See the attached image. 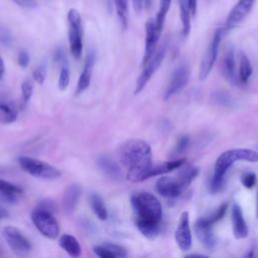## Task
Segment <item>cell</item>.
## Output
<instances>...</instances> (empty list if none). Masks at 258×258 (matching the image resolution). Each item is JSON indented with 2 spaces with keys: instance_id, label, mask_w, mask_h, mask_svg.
<instances>
[{
  "instance_id": "1",
  "label": "cell",
  "mask_w": 258,
  "mask_h": 258,
  "mask_svg": "<svg viewBox=\"0 0 258 258\" xmlns=\"http://www.w3.org/2000/svg\"><path fill=\"white\" fill-rule=\"evenodd\" d=\"M118 158L127 169L126 177L132 182L147 179L152 166V150L144 140L133 138L123 142L117 150Z\"/></svg>"
},
{
  "instance_id": "2",
  "label": "cell",
  "mask_w": 258,
  "mask_h": 258,
  "mask_svg": "<svg viewBox=\"0 0 258 258\" xmlns=\"http://www.w3.org/2000/svg\"><path fill=\"white\" fill-rule=\"evenodd\" d=\"M239 160L243 161H249V162H257L258 161V153L252 149L248 148H233L224 151L222 154L219 155V157L216 160L215 167H214V173L211 179V191L213 194L218 192L221 190L225 175L228 171V169Z\"/></svg>"
},
{
  "instance_id": "3",
  "label": "cell",
  "mask_w": 258,
  "mask_h": 258,
  "mask_svg": "<svg viewBox=\"0 0 258 258\" xmlns=\"http://www.w3.org/2000/svg\"><path fill=\"white\" fill-rule=\"evenodd\" d=\"M131 206L135 213V221L160 223L162 207L158 199L147 191H141L131 197Z\"/></svg>"
},
{
  "instance_id": "4",
  "label": "cell",
  "mask_w": 258,
  "mask_h": 258,
  "mask_svg": "<svg viewBox=\"0 0 258 258\" xmlns=\"http://www.w3.org/2000/svg\"><path fill=\"white\" fill-rule=\"evenodd\" d=\"M17 161L23 171L37 178L55 179L61 174L60 170L53 165L33 157L21 155L17 158Z\"/></svg>"
},
{
  "instance_id": "5",
  "label": "cell",
  "mask_w": 258,
  "mask_h": 258,
  "mask_svg": "<svg viewBox=\"0 0 258 258\" xmlns=\"http://www.w3.org/2000/svg\"><path fill=\"white\" fill-rule=\"evenodd\" d=\"M69 23V43L72 55L79 59L83 52V26L80 12L72 8L68 12Z\"/></svg>"
},
{
  "instance_id": "6",
  "label": "cell",
  "mask_w": 258,
  "mask_h": 258,
  "mask_svg": "<svg viewBox=\"0 0 258 258\" xmlns=\"http://www.w3.org/2000/svg\"><path fill=\"white\" fill-rule=\"evenodd\" d=\"M31 220L40 234L48 239H56L59 234V227L52 213L35 209L31 214Z\"/></svg>"
},
{
  "instance_id": "7",
  "label": "cell",
  "mask_w": 258,
  "mask_h": 258,
  "mask_svg": "<svg viewBox=\"0 0 258 258\" xmlns=\"http://www.w3.org/2000/svg\"><path fill=\"white\" fill-rule=\"evenodd\" d=\"M165 49H166V45H165V42H163L158 48L155 49L154 53L149 58V60L145 64H143L144 69H143L142 73L140 74V76L138 77L137 82H136V87H135V92H134L135 94L140 93L144 89V87L149 82V80L151 79L153 74L160 67V64L164 58V55H165Z\"/></svg>"
},
{
  "instance_id": "8",
  "label": "cell",
  "mask_w": 258,
  "mask_h": 258,
  "mask_svg": "<svg viewBox=\"0 0 258 258\" xmlns=\"http://www.w3.org/2000/svg\"><path fill=\"white\" fill-rule=\"evenodd\" d=\"M3 237L12 252L18 256H25L31 251V244L21 231L13 226H7L2 231Z\"/></svg>"
},
{
  "instance_id": "9",
  "label": "cell",
  "mask_w": 258,
  "mask_h": 258,
  "mask_svg": "<svg viewBox=\"0 0 258 258\" xmlns=\"http://www.w3.org/2000/svg\"><path fill=\"white\" fill-rule=\"evenodd\" d=\"M222 34H223V31L221 28L216 29V31L213 35L212 41L202 59L201 69H200V80L201 81H204L213 69V66L217 59L219 46H220L221 39H222Z\"/></svg>"
},
{
  "instance_id": "10",
  "label": "cell",
  "mask_w": 258,
  "mask_h": 258,
  "mask_svg": "<svg viewBox=\"0 0 258 258\" xmlns=\"http://www.w3.org/2000/svg\"><path fill=\"white\" fill-rule=\"evenodd\" d=\"M189 79V70L186 64L180 63L177 66L171 76L169 85L166 89L164 99H169L173 95L180 92L187 84Z\"/></svg>"
},
{
  "instance_id": "11",
  "label": "cell",
  "mask_w": 258,
  "mask_h": 258,
  "mask_svg": "<svg viewBox=\"0 0 258 258\" xmlns=\"http://www.w3.org/2000/svg\"><path fill=\"white\" fill-rule=\"evenodd\" d=\"M174 235L176 244L179 247V249L182 251H188L191 247L192 239L189 229V220L187 212H183L180 215Z\"/></svg>"
},
{
  "instance_id": "12",
  "label": "cell",
  "mask_w": 258,
  "mask_h": 258,
  "mask_svg": "<svg viewBox=\"0 0 258 258\" xmlns=\"http://www.w3.org/2000/svg\"><path fill=\"white\" fill-rule=\"evenodd\" d=\"M256 0H240L230 11L226 19V28L231 29L237 26L248 15Z\"/></svg>"
},
{
  "instance_id": "13",
  "label": "cell",
  "mask_w": 258,
  "mask_h": 258,
  "mask_svg": "<svg viewBox=\"0 0 258 258\" xmlns=\"http://www.w3.org/2000/svg\"><path fill=\"white\" fill-rule=\"evenodd\" d=\"M155 188L159 195L168 199H174L184 190L179 180L170 176H163L157 179Z\"/></svg>"
},
{
  "instance_id": "14",
  "label": "cell",
  "mask_w": 258,
  "mask_h": 258,
  "mask_svg": "<svg viewBox=\"0 0 258 258\" xmlns=\"http://www.w3.org/2000/svg\"><path fill=\"white\" fill-rule=\"evenodd\" d=\"M160 33L157 31L154 19H148L145 23V50L142 59V64H145L152 56L156 49Z\"/></svg>"
},
{
  "instance_id": "15",
  "label": "cell",
  "mask_w": 258,
  "mask_h": 258,
  "mask_svg": "<svg viewBox=\"0 0 258 258\" xmlns=\"http://www.w3.org/2000/svg\"><path fill=\"white\" fill-rule=\"evenodd\" d=\"M95 59H96V52L94 49H91L86 56L84 69H83V72H82V74L79 78L78 84H77V89H76L77 95L82 94L90 86L93 69H94V64H95Z\"/></svg>"
},
{
  "instance_id": "16",
  "label": "cell",
  "mask_w": 258,
  "mask_h": 258,
  "mask_svg": "<svg viewBox=\"0 0 258 258\" xmlns=\"http://www.w3.org/2000/svg\"><path fill=\"white\" fill-rule=\"evenodd\" d=\"M222 73L225 79L232 85L240 86L241 82L239 80V77L236 73V67H235V54L233 47H229L222 60Z\"/></svg>"
},
{
  "instance_id": "17",
  "label": "cell",
  "mask_w": 258,
  "mask_h": 258,
  "mask_svg": "<svg viewBox=\"0 0 258 258\" xmlns=\"http://www.w3.org/2000/svg\"><path fill=\"white\" fill-rule=\"evenodd\" d=\"M213 225L207 223L202 217L195 223V231L201 243L209 250H212L216 245V238L213 233Z\"/></svg>"
},
{
  "instance_id": "18",
  "label": "cell",
  "mask_w": 258,
  "mask_h": 258,
  "mask_svg": "<svg viewBox=\"0 0 258 258\" xmlns=\"http://www.w3.org/2000/svg\"><path fill=\"white\" fill-rule=\"evenodd\" d=\"M232 225H233V233L236 239H244L248 236V227L244 220L243 212L241 207L234 203L232 205Z\"/></svg>"
},
{
  "instance_id": "19",
  "label": "cell",
  "mask_w": 258,
  "mask_h": 258,
  "mask_svg": "<svg viewBox=\"0 0 258 258\" xmlns=\"http://www.w3.org/2000/svg\"><path fill=\"white\" fill-rule=\"evenodd\" d=\"M23 190L18 185L0 178V202L8 205H15Z\"/></svg>"
},
{
  "instance_id": "20",
  "label": "cell",
  "mask_w": 258,
  "mask_h": 258,
  "mask_svg": "<svg viewBox=\"0 0 258 258\" xmlns=\"http://www.w3.org/2000/svg\"><path fill=\"white\" fill-rule=\"evenodd\" d=\"M81 194L82 187L78 183H72L66 187L62 196V208L67 214L74 212L79 203Z\"/></svg>"
},
{
  "instance_id": "21",
  "label": "cell",
  "mask_w": 258,
  "mask_h": 258,
  "mask_svg": "<svg viewBox=\"0 0 258 258\" xmlns=\"http://www.w3.org/2000/svg\"><path fill=\"white\" fill-rule=\"evenodd\" d=\"M97 164L100 169L111 179L120 180L123 177V172L120 166L117 164L115 160L110 158L109 156L102 155L97 159Z\"/></svg>"
},
{
  "instance_id": "22",
  "label": "cell",
  "mask_w": 258,
  "mask_h": 258,
  "mask_svg": "<svg viewBox=\"0 0 258 258\" xmlns=\"http://www.w3.org/2000/svg\"><path fill=\"white\" fill-rule=\"evenodd\" d=\"M59 246L72 257H79L82 253L81 245L76 237L70 234H63L58 240Z\"/></svg>"
},
{
  "instance_id": "23",
  "label": "cell",
  "mask_w": 258,
  "mask_h": 258,
  "mask_svg": "<svg viewBox=\"0 0 258 258\" xmlns=\"http://www.w3.org/2000/svg\"><path fill=\"white\" fill-rule=\"evenodd\" d=\"M18 116L17 110L13 103L0 98V122L10 124L16 121Z\"/></svg>"
},
{
  "instance_id": "24",
  "label": "cell",
  "mask_w": 258,
  "mask_h": 258,
  "mask_svg": "<svg viewBox=\"0 0 258 258\" xmlns=\"http://www.w3.org/2000/svg\"><path fill=\"white\" fill-rule=\"evenodd\" d=\"M184 161H185V158H181V159H175V160L163 162V163H160L157 165H152L147 173V178L151 177V176L163 174V173L169 172L175 168H178L179 166H181L184 163Z\"/></svg>"
},
{
  "instance_id": "25",
  "label": "cell",
  "mask_w": 258,
  "mask_h": 258,
  "mask_svg": "<svg viewBox=\"0 0 258 258\" xmlns=\"http://www.w3.org/2000/svg\"><path fill=\"white\" fill-rule=\"evenodd\" d=\"M89 201H90V206L93 212L95 213V215L97 216V218L100 219L101 221H106L108 218V211L104 204L103 199L97 194H92L90 196Z\"/></svg>"
},
{
  "instance_id": "26",
  "label": "cell",
  "mask_w": 258,
  "mask_h": 258,
  "mask_svg": "<svg viewBox=\"0 0 258 258\" xmlns=\"http://www.w3.org/2000/svg\"><path fill=\"white\" fill-rule=\"evenodd\" d=\"M137 229L140 233L148 239L156 237L160 231V223L147 222V221H135Z\"/></svg>"
},
{
  "instance_id": "27",
  "label": "cell",
  "mask_w": 258,
  "mask_h": 258,
  "mask_svg": "<svg viewBox=\"0 0 258 258\" xmlns=\"http://www.w3.org/2000/svg\"><path fill=\"white\" fill-rule=\"evenodd\" d=\"M252 66L248 58V56L240 51L239 52V80L241 84H245L248 82L249 78L252 75Z\"/></svg>"
},
{
  "instance_id": "28",
  "label": "cell",
  "mask_w": 258,
  "mask_h": 258,
  "mask_svg": "<svg viewBox=\"0 0 258 258\" xmlns=\"http://www.w3.org/2000/svg\"><path fill=\"white\" fill-rule=\"evenodd\" d=\"M199 171H200L199 168L196 166H192V165H186L180 169L177 179L179 180V182L181 183V185L183 186L184 189L197 177V175L199 174Z\"/></svg>"
},
{
  "instance_id": "29",
  "label": "cell",
  "mask_w": 258,
  "mask_h": 258,
  "mask_svg": "<svg viewBox=\"0 0 258 258\" xmlns=\"http://www.w3.org/2000/svg\"><path fill=\"white\" fill-rule=\"evenodd\" d=\"M179 14L182 23V34L187 36L190 31V11L186 0H178Z\"/></svg>"
},
{
  "instance_id": "30",
  "label": "cell",
  "mask_w": 258,
  "mask_h": 258,
  "mask_svg": "<svg viewBox=\"0 0 258 258\" xmlns=\"http://www.w3.org/2000/svg\"><path fill=\"white\" fill-rule=\"evenodd\" d=\"M170 3H171V0H160V7H159V10H158V12L156 14V17L154 19L156 29L159 33H161V31H162L165 16H166V14L169 10Z\"/></svg>"
},
{
  "instance_id": "31",
  "label": "cell",
  "mask_w": 258,
  "mask_h": 258,
  "mask_svg": "<svg viewBox=\"0 0 258 258\" xmlns=\"http://www.w3.org/2000/svg\"><path fill=\"white\" fill-rule=\"evenodd\" d=\"M115 8L124 29L128 26V0H114Z\"/></svg>"
},
{
  "instance_id": "32",
  "label": "cell",
  "mask_w": 258,
  "mask_h": 258,
  "mask_svg": "<svg viewBox=\"0 0 258 258\" xmlns=\"http://www.w3.org/2000/svg\"><path fill=\"white\" fill-rule=\"evenodd\" d=\"M227 210H228V204H223V205H221L214 213H212V214H210V215H208V216H205V217H203V218H204V220H205L206 222H208L209 224L214 225L215 223H217L218 221H220V220L225 216Z\"/></svg>"
},
{
  "instance_id": "33",
  "label": "cell",
  "mask_w": 258,
  "mask_h": 258,
  "mask_svg": "<svg viewBox=\"0 0 258 258\" xmlns=\"http://www.w3.org/2000/svg\"><path fill=\"white\" fill-rule=\"evenodd\" d=\"M21 94H22V100L23 103H27L33 94V85L30 80L23 81L21 85Z\"/></svg>"
},
{
  "instance_id": "34",
  "label": "cell",
  "mask_w": 258,
  "mask_h": 258,
  "mask_svg": "<svg viewBox=\"0 0 258 258\" xmlns=\"http://www.w3.org/2000/svg\"><path fill=\"white\" fill-rule=\"evenodd\" d=\"M113 255V257H125L127 256V251L120 245L112 244V243H105L103 244Z\"/></svg>"
},
{
  "instance_id": "35",
  "label": "cell",
  "mask_w": 258,
  "mask_h": 258,
  "mask_svg": "<svg viewBox=\"0 0 258 258\" xmlns=\"http://www.w3.org/2000/svg\"><path fill=\"white\" fill-rule=\"evenodd\" d=\"M32 78L37 84H43L46 78V66L44 63L38 66L32 73Z\"/></svg>"
},
{
  "instance_id": "36",
  "label": "cell",
  "mask_w": 258,
  "mask_h": 258,
  "mask_svg": "<svg viewBox=\"0 0 258 258\" xmlns=\"http://www.w3.org/2000/svg\"><path fill=\"white\" fill-rule=\"evenodd\" d=\"M242 184L247 188H252L256 183V175L253 172L244 173L241 177Z\"/></svg>"
},
{
  "instance_id": "37",
  "label": "cell",
  "mask_w": 258,
  "mask_h": 258,
  "mask_svg": "<svg viewBox=\"0 0 258 258\" xmlns=\"http://www.w3.org/2000/svg\"><path fill=\"white\" fill-rule=\"evenodd\" d=\"M188 145H189V137L186 135L181 136L175 146V150H174L175 154H180V153L184 152L187 149Z\"/></svg>"
},
{
  "instance_id": "38",
  "label": "cell",
  "mask_w": 258,
  "mask_h": 258,
  "mask_svg": "<svg viewBox=\"0 0 258 258\" xmlns=\"http://www.w3.org/2000/svg\"><path fill=\"white\" fill-rule=\"evenodd\" d=\"M36 209H40V210H43V211H47L49 213H53L55 211L56 207H55V204H54L53 201H51V200H43V201H41L38 204Z\"/></svg>"
},
{
  "instance_id": "39",
  "label": "cell",
  "mask_w": 258,
  "mask_h": 258,
  "mask_svg": "<svg viewBox=\"0 0 258 258\" xmlns=\"http://www.w3.org/2000/svg\"><path fill=\"white\" fill-rule=\"evenodd\" d=\"M216 98H217L219 104H222V105H225V106H231L234 103L232 97L229 96L228 94L224 93V92L218 93V95H216Z\"/></svg>"
},
{
  "instance_id": "40",
  "label": "cell",
  "mask_w": 258,
  "mask_h": 258,
  "mask_svg": "<svg viewBox=\"0 0 258 258\" xmlns=\"http://www.w3.org/2000/svg\"><path fill=\"white\" fill-rule=\"evenodd\" d=\"M17 62L21 68H26L29 63V55L25 50H21L17 56Z\"/></svg>"
},
{
  "instance_id": "41",
  "label": "cell",
  "mask_w": 258,
  "mask_h": 258,
  "mask_svg": "<svg viewBox=\"0 0 258 258\" xmlns=\"http://www.w3.org/2000/svg\"><path fill=\"white\" fill-rule=\"evenodd\" d=\"M13 1L15 4L22 6V7H27V8H32L36 6V2L35 0H11Z\"/></svg>"
},
{
  "instance_id": "42",
  "label": "cell",
  "mask_w": 258,
  "mask_h": 258,
  "mask_svg": "<svg viewBox=\"0 0 258 258\" xmlns=\"http://www.w3.org/2000/svg\"><path fill=\"white\" fill-rule=\"evenodd\" d=\"M187 1V5L189 8V11L192 15L196 14L197 11V0H186Z\"/></svg>"
},
{
  "instance_id": "43",
  "label": "cell",
  "mask_w": 258,
  "mask_h": 258,
  "mask_svg": "<svg viewBox=\"0 0 258 258\" xmlns=\"http://www.w3.org/2000/svg\"><path fill=\"white\" fill-rule=\"evenodd\" d=\"M133 2V7H134V10L139 13L142 9V5H143V0H132Z\"/></svg>"
},
{
  "instance_id": "44",
  "label": "cell",
  "mask_w": 258,
  "mask_h": 258,
  "mask_svg": "<svg viewBox=\"0 0 258 258\" xmlns=\"http://www.w3.org/2000/svg\"><path fill=\"white\" fill-rule=\"evenodd\" d=\"M4 73H5V64H4L3 58H2L1 55H0V81L3 79Z\"/></svg>"
},
{
  "instance_id": "45",
  "label": "cell",
  "mask_w": 258,
  "mask_h": 258,
  "mask_svg": "<svg viewBox=\"0 0 258 258\" xmlns=\"http://www.w3.org/2000/svg\"><path fill=\"white\" fill-rule=\"evenodd\" d=\"M245 256H246V257H257V250H256V248H253V247H252V248L249 250V252L245 254Z\"/></svg>"
},
{
  "instance_id": "46",
  "label": "cell",
  "mask_w": 258,
  "mask_h": 258,
  "mask_svg": "<svg viewBox=\"0 0 258 258\" xmlns=\"http://www.w3.org/2000/svg\"><path fill=\"white\" fill-rule=\"evenodd\" d=\"M8 215H9V214H8V212H7L3 207H1V206H0V219L6 218Z\"/></svg>"
},
{
  "instance_id": "47",
  "label": "cell",
  "mask_w": 258,
  "mask_h": 258,
  "mask_svg": "<svg viewBox=\"0 0 258 258\" xmlns=\"http://www.w3.org/2000/svg\"><path fill=\"white\" fill-rule=\"evenodd\" d=\"M151 3H152V0H143V4H144V6H145L146 9H149V8H150Z\"/></svg>"
},
{
  "instance_id": "48",
  "label": "cell",
  "mask_w": 258,
  "mask_h": 258,
  "mask_svg": "<svg viewBox=\"0 0 258 258\" xmlns=\"http://www.w3.org/2000/svg\"><path fill=\"white\" fill-rule=\"evenodd\" d=\"M188 257H205V256L201 255V254H189Z\"/></svg>"
},
{
  "instance_id": "49",
  "label": "cell",
  "mask_w": 258,
  "mask_h": 258,
  "mask_svg": "<svg viewBox=\"0 0 258 258\" xmlns=\"http://www.w3.org/2000/svg\"><path fill=\"white\" fill-rule=\"evenodd\" d=\"M257 200H258V197H257ZM257 218H258V204H257Z\"/></svg>"
},
{
  "instance_id": "50",
  "label": "cell",
  "mask_w": 258,
  "mask_h": 258,
  "mask_svg": "<svg viewBox=\"0 0 258 258\" xmlns=\"http://www.w3.org/2000/svg\"><path fill=\"white\" fill-rule=\"evenodd\" d=\"M0 172H2V169H1V168H0Z\"/></svg>"
}]
</instances>
